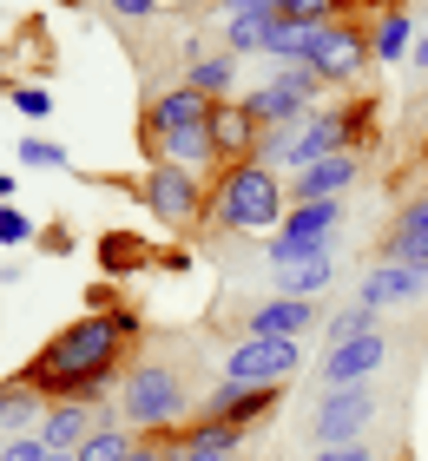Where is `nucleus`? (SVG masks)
<instances>
[{"mask_svg":"<svg viewBox=\"0 0 428 461\" xmlns=\"http://www.w3.org/2000/svg\"><path fill=\"white\" fill-rule=\"evenodd\" d=\"M125 461H171V448L159 442V435H139V448L125 455Z\"/></svg>","mask_w":428,"mask_h":461,"instance_id":"obj_35","label":"nucleus"},{"mask_svg":"<svg viewBox=\"0 0 428 461\" xmlns=\"http://www.w3.org/2000/svg\"><path fill=\"white\" fill-rule=\"evenodd\" d=\"M211 145H218V165H250L257 158L264 125L250 119L244 99H218V113H211Z\"/></svg>","mask_w":428,"mask_h":461,"instance_id":"obj_12","label":"nucleus"},{"mask_svg":"<svg viewBox=\"0 0 428 461\" xmlns=\"http://www.w3.org/2000/svg\"><path fill=\"white\" fill-rule=\"evenodd\" d=\"M211 113H218V99L191 93L185 79L178 86H165L152 106H145V152L152 158H171V165H218V145H211Z\"/></svg>","mask_w":428,"mask_h":461,"instance_id":"obj_3","label":"nucleus"},{"mask_svg":"<svg viewBox=\"0 0 428 461\" xmlns=\"http://www.w3.org/2000/svg\"><path fill=\"white\" fill-rule=\"evenodd\" d=\"M277 402H284V389H238V383H218L211 389V402H205V415H218V422H231V429H257V422H270L277 415Z\"/></svg>","mask_w":428,"mask_h":461,"instance_id":"obj_15","label":"nucleus"},{"mask_svg":"<svg viewBox=\"0 0 428 461\" xmlns=\"http://www.w3.org/2000/svg\"><path fill=\"white\" fill-rule=\"evenodd\" d=\"M132 448H139L132 429H93V435H86V448H79V461H125Z\"/></svg>","mask_w":428,"mask_h":461,"instance_id":"obj_24","label":"nucleus"},{"mask_svg":"<svg viewBox=\"0 0 428 461\" xmlns=\"http://www.w3.org/2000/svg\"><path fill=\"white\" fill-rule=\"evenodd\" d=\"M369 422H376V389L369 383L362 389H323V402L310 415V442L316 448H350V442H362Z\"/></svg>","mask_w":428,"mask_h":461,"instance_id":"obj_9","label":"nucleus"},{"mask_svg":"<svg viewBox=\"0 0 428 461\" xmlns=\"http://www.w3.org/2000/svg\"><path fill=\"white\" fill-rule=\"evenodd\" d=\"M0 204H14V172H0Z\"/></svg>","mask_w":428,"mask_h":461,"instance_id":"obj_40","label":"nucleus"},{"mask_svg":"<svg viewBox=\"0 0 428 461\" xmlns=\"http://www.w3.org/2000/svg\"><path fill=\"white\" fill-rule=\"evenodd\" d=\"M356 7H396V0H342V14H356Z\"/></svg>","mask_w":428,"mask_h":461,"instance_id":"obj_39","label":"nucleus"},{"mask_svg":"<svg viewBox=\"0 0 428 461\" xmlns=\"http://www.w3.org/2000/svg\"><path fill=\"white\" fill-rule=\"evenodd\" d=\"M0 461H53V448L40 442V435H14V442L0 448Z\"/></svg>","mask_w":428,"mask_h":461,"instance_id":"obj_33","label":"nucleus"},{"mask_svg":"<svg viewBox=\"0 0 428 461\" xmlns=\"http://www.w3.org/2000/svg\"><path fill=\"white\" fill-rule=\"evenodd\" d=\"M369 59H376V53H369V33H362L356 20H330V27H316L304 67H310V73L336 93V86H350V79L369 67Z\"/></svg>","mask_w":428,"mask_h":461,"instance_id":"obj_8","label":"nucleus"},{"mask_svg":"<svg viewBox=\"0 0 428 461\" xmlns=\"http://www.w3.org/2000/svg\"><path fill=\"white\" fill-rule=\"evenodd\" d=\"M105 7H113L119 20H132V27H139V20H152V14H159V0H105Z\"/></svg>","mask_w":428,"mask_h":461,"instance_id":"obj_34","label":"nucleus"},{"mask_svg":"<svg viewBox=\"0 0 428 461\" xmlns=\"http://www.w3.org/2000/svg\"><path fill=\"white\" fill-rule=\"evenodd\" d=\"M171 7H211V0H171Z\"/></svg>","mask_w":428,"mask_h":461,"instance_id":"obj_41","label":"nucleus"},{"mask_svg":"<svg viewBox=\"0 0 428 461\" xmlns=\"http://www.w3.org/2000/svg\"><path fill=\"white\" fill-rule=\"evenodd\" d=\"M310 461H376V455L362 448V442H350V448H316Z\"/></svg>","mask_w":428,"mask_h":461,"instance_id":"obj_36","label":"nucleus"},{"mask_svg":"<svg viewBox=\"0 0 428 461\" xmlns=\"http://www.w3.org/2000/svg\"><path fill=\"white\" fill-rule=\"evenodd\" d=\"M33 238H40V224L20 204H0V244H33Z\"/></svg>","mask_w":428,"mask_h":461,"instance_id":"obj_30","label":"nucleus"},{"mask_svg":"<svg viewBox=\"0 0 428 461\" xmlns=\"http://www.w3.org/2000/svg\"><path fill=\"white\" fill-rule=\"evenodd\" d=\"M422 165H428V139H422Z\"/></svg>","mask_w":428,"mask_h":461,"instance_id":"obj_42","label":"nucleus"},{"mask_svg":"<svg viewBox=\"0 0 428 461\" xmlns=\"http://www.w3.org/2000/svg\"><path fill=\"white\" fill-rule=\"evenodd\" d=\"M33 435H40L53 455H79L86 435H93V409H86V402H47V415H40Z\"/></svg>","mask_w":428,"mask_h":461,"instance_id":"obj_16","label":"nucleus"},{"mask_svg":"<svg viewBox=\"0 0 428 461\" xmlns=\"http://www.w3.org/2000/svg\"><path fill=\"white\" fill-rule=\"evenodd\" d=\"M428 297V264H402V258H382L369 277H362L356 303L369 310H389V303H422Z\"/></svg>","mask_w":428,"mask_h":461,"instance_id":"obj_11","label":"nucleus"},{"mask_svg":"<svg viewBox=\"0 0 428 461\" xmlns=\"http://www.w3.org/2000/svg\"><path fill=\"white\" fill-rule=\"evenodd\" d=\"M277 20H296V27H330V20H350L342 14V0H284V14Z\"/></svg>","mask_w":428,"mask_h":461,"instance_id":"obj_28","label":"nucleus"},{"mask_svg":"<svg viewBox=\"0 0 428 461\" xmlns=\"http://www.w3.org/2000/svg\"><path fill=\"white\" fill-rule=\"evenodd\" d=\"M145 258H152V250H145L132 230H105V238H99V264H105V277H125V270L145 264Z\"/></svg>","mask_w":428,"mask_h":461,"instance_id":"obj_23","label":"nucleus"},{"mask_svg":"<svg viewBox=\"0 0 428 461\" xmlns=\"http://www.w3.org/2000/svg\"><path fill=\"white\" fill-rule=\"evenodd\" d=\"M382 258L428 264V192H422L415 204H402V218L389 224V238H382Z\"/></svg>","mask_w":428,"mask_h":461,"instance_id":"obj_17","label":"nucleus"},{"mask_svg":"<svg viewBox=\"0 0 428 461\" xmlns=\"http://www.w3.org/2000/svg\"><path fill=\"white\" fill-rule=\"evenodd\" d=\"M211 224L238 230V238H277V224L290 218V192L270 165H224L218 185H211Z\"/></svg>","mask_w":428,"mask_h":461,"instance_id":"obj_2","label":"nucleus"},{"mask_svg":"<svg viewBox=\"0 0 428 461\" xmlns=\"http://www.w3.org/2000/svg\"><path fill=\"white\" fill-rule=\"evenodd\" d=\"M244 106H250V119L264 125V132H284V125H304V119H310V106H304L296 93H284L277 79L250 86V93H244Z\"/></svg>","mask_w":428,"mask_h":461,"instance_id":"obj_18","label":"nucleus"},{"mask_svg":"<svg viewBox=\"0 0 428 461\" xmlns=\"http://www.w3.org/2000/svg\"><path fill=\"white\" fill-rule=\"evenodd\" d=\"M277 297H316V290L336 284V250H316V258H296V264H277Z\"/></svg>","mask_w":428,"mask_h":461,"instance_id":"obj_19","label":"nucleus"},{"mask_svg":"<svg viewBox=\"0 0 428 461\" xmlns=\"http://www.w3.org/2000/svg\"><path fill=\"white\" fill-rule=\"evenodd\" d=\"M59 7H73V0H59Z\"/></svg>","mask_w":428,"mask_h":461,"instance_id":"obj_43","label":"nucleus"},{"mask_svg":"<svg viewBox=\"0 0 428 461\" xmlns=\"http://www.w3.org/2000/svg\"><path fill=\"white\" fill-rule=\"evenodd\" d=\"M14 158L33 165V172H59V165H67V145H53V139H20Z\"/></svg>","mask_w":428,"mask_h":461,"instance_id":"obj_29","label":"nucleus"},{"mask_svg":"<svg viewBox=\"0 0 428 461\" xmlns=\"http://www.w3.org/2000/svg\"><path fill=\"white\" fill-rule=\"evenodd\" d=\"M185 86L191 93H205V99H231V86H238V53H198L191 59V73H185Z\"/></svg>","mask_w":428,"mask_h":461,"instance_id":"obj_21","label":"nucleus"},{"mask_svg":"<svg viewBox=\"0 0 428 461\" xmlns=\"http://www.w3.org/2000/svg\"><path fill=\"white\" fill-rule=\"evenodd\" d=\"M40 415H47V409H40V389L33 383H20V375H7V383H0V429H40Z\"/></svg>","mask_w":428,"mask_h":461,"instance_id":"obj_22","label":"nucleus"},{"mask_svg":"<svg viewBox=\"0 0 428 461\" xmlns=\"http://www.w3.org/2000/svg\"><path fill=\"white\" fill-rule=\"evenodd\" d=\"M336 230H342V198L290 204V218L277 224V238H270V270L296 264V258H316V250H336Z\"/></svg>","mask_w":428,"mask_h":461,"instance_id":"obj_7","label":"nucleus"},{"mask_svg":"<svg viewBox=\"0 0 428 461\" xmlns=\"http://www.w3.org/2000/svg\"><path fill=\"white\" fill-rule=\"evenodd\" d=\"M409 59H415V67H422V73H428V27H422V33H415V47H409Z\"/></svg>","mask_w":428,"mask_h":461,"instance_id":"obj_38","label":"nucleus"},{"mask_svg":"<svg viewBox=\"0 0 428 461\" xmlns=\"http://www.w3.org/2000/svg\"><path fill=\"white\" fill-rule=\"evenodd\" d=\"M356 178H362L356 152H336V158H316L296 178H284V192H290V204H323V198H342Z\"/></svg>","mask_w":428,"mask_h":461,"instance_id":"obj_13","label":"nucleus"},{"mask_svg":"<svg viewBox=\"0 0 428 461\" xmlns=\"http://www.w3.org/2000/svg\"><path fill=\"white\" fill-rule=\"evenodd\" d=\"M415 14L409 7H382V20L369 27V53L376 59H409V47H415Z\"/></svg>","mask_w":428,"mask_h":461,"instance_id":"obj_20","label":"nucleus"},{"mask_svg":"<svg viewBox=\"0 0 428 461\" xmlns=\"http://www.w3.org/2000/svg\"><path fill=\"white\" fill-rule=\"evenodd\" d=\"M139 198H145V212H152L159 224H198L205 218V185L191 165H171V158H152L145 165V178H139Z\"/></svg>","mask_w":428,"mask_h":461,"instance_id":"obj_5","label":"nucleus"},{"mask_svg":"<svg viewBox=\"0 0 428 461\" xmlns=\"http://www.w3.org/2000/svg\"><path fill=\"white\" fill-rule=\"evenodd\" d=\"M323 317H316L310 297H264L244 317V337H284V343H304V330H316Z\"/></svg>","mask_w":428,"mask_h":461,"instance_id":"obj_14","label":"nucleus"},{"mask_svg":"<svg viewBox=\"0 0 428 461\" xmlns=\"http://www.w3.org/2000/svg\"><path fill=\"white\" fill-rule=\"evenodd\" d=\"M284 0H218V20H277Z\"/></svg>","mask_w":428,"mask_h":461,"instance_id":"obj_31","label":"nucleus"},{"mask_svg":"<svg viewBox=\"0 0 428 461\" xmlns=\"http://www.w3.org/2000/svg\"><path fill=\"white\" fill-rule=\"evenodd\" d=\"M14 113L20 119H47L53 113V93L47 86H14Z\"/></svg>","mask_w":428,"mask_h":461,"instance_id":"obj_32","label":"nucleus"},{"mask_svg":"<svg viewBox=\"0 0 428 461\" xmlns=\"http://www.w3.org/2000/svg\"><path fill=\"white\" fill-rule=\"evenodd\" d=\"M296 369H304V343H284V337H244L224 356V383L238 389H284Z\"/></svg>","mask_w":428,"mask_h":461,"instance_id":"obj_6","label":"nucleus"},{"mask_svg":"<svg viewBox=\"0 0 428 461\" xmlns=\"http://www.w3.org/2000/svg\"><path fill=\"white\" fill-rule=\"evenodd\" d=\"M270 47V20H224V53H264Z\"/></svg>","mask_w":428,"mask_h":461,"instance_id":"obj_26","label":"nucleus"},{"mask_svg":"<svg viewBox=\"0 0 428 461\" xmlns=\"http://www.w3.org/2000/svg\"><path fill=\"white\" fill-rule=\"evenodd\" d=\"M270 79H277V86H284V93H296V99H304L310 113L323 106V93H330V86H323V79H316L310 67H270Z\"/></svg>","mask_w":428,"mask_h":461,"instance_id":"obj_27","label":"nucleus"},{"mask_svg":"<svg viewBox=\"0 0 428 461\" xmlns=\"http://www.w3.org/2000/svg\"><path fill=\"white\" fill-rule=\"evenodd\" d=\"M185 409H191V402H185V383H178L165 363H132V369H125V383H119V415H125V429H132V435H159V429L178 422Z\"/></svg>","mask_w":428,"mask_h":461,"instance_id":"obj_4","label":"nucleus"},{"mask_svg":"<svg viewBox=\"0 0 428 461\" xmlns=\"http://www.w3.org/2000/svg\"><path fill=\"white\" fill-rule=\"evenodd\" d=\"M376 317H382V310H369V303H350V310H336V317L323 323V330H330V349H336V343H356V337H369V330H376Z\"/></svg>","mask_w":428,"mask_h":461,"instance_id":"obj_25","label":"nucleus"},{"mask_svg":"<svg viewBox=\"0 0 428 461\" xmlns=\"http://www.w3.org/2000/svg\"><path fill=\"white\" fill-rule=\"evenodd\" d=\"M382 363H389V337L382 330H369L356 343H336L323 356V389H362L369 375H382Z\"/></svg>","mask_w":428,"mask_h":461,"instance_id":"obj_10","label":"nucleus"},{"mask_svg":"<svg viewBox=\"0 0 428 461\" xmlns=\"http://www.w3.org/2000/svg\"><path fill=\"white\" fill-rule=\"evenodd\" d=\"M132 337H139L132 310H86L79 323H67L27 369H20V383H33L40 402H86L93 409L105 395V383L119 375Z\"/></svg>","mask_w":428,"mask_h":461,"instance_id":"obj_1","label":"nucleus"},{"mask_svg":"<svg viewBox=\"0 0 428 461\" xmlns=\"http://www.w3.org/2000/svg\"><path fill=\"white\" fill-rule=\"evenodd\" d=\"M178 461H238V448H185Z\"/></svg>","mask_w":428,"mask_h":461,"instance_id":"obj_37","label":"nucleus"}]
</instances>
